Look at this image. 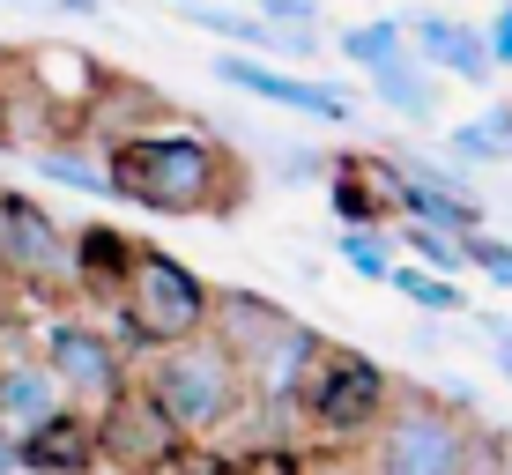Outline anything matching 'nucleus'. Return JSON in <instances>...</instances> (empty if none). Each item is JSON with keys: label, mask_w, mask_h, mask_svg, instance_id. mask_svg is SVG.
<instances>
[{"label": "nucleus", "mask_w": 512, "mask_h": 475, "mask_svg": "<svg viewBox=\"0 0 512 475\" xmlns=\"http://www.w3.org/2000/svg\"><path fill=\"white\" fill-rule=\"evenodd\" d=\"M104 179L119 201L156 208V216H231L238 208V156L208 127H127L112 142H97Z\"/></svg>", "instance_id": "obj_1"}, {"label": "nucleus", "mask_w": 512, "mask_h": 475, "mask_svg": "<svg viewBox=\"0 0 512 475\" xmlns=\"http://www.w3.org/2000/svg\"><path fill=\"white\" fill-rule=\"evenodd\" d=\"M134 386L149 394V409L164 416L186 446H208L231 409L245 401V379H238V357L216 342V334H186V342H164V349H141L134 357Z\"/></svg>", "instance_id": "obj_2"}, {"label": "nucleus", "mask_w": 512, "mask_h": 475, "mask_svg": "<svg viewBox=\"0 0 512 475\" xmlns=\"http://www.w3.org/2000/svg\"><path fill=\"white\" fill-rule=\"evenodd\" d=\"M208 334L238 357V379L253 401H297V386L320 364V334H312L297 312H282L275 297L260 290H216V312H208Z\"/></svg>", "instance_id": "obj_3"}, {"label": "nucleus", "mask_w": 512, "mask_h": 475, "mask_svg": "<svg viewBox=\"0 0 512 475\" xmlns=\"http://www.w3.org/2000/svg\"><path fill=\"white\" fill-rule=\"evenodd\" d=\"M208 312H216V290H208L179 253H164V245H134L127 283H119V305H112V342L127 349V357H141V349H164V342L201 334Z\"/></svg>", "instance_id": "obj_4"}, {"label": "nucleus", "mask_w": 512, "mask_h": 475, "mask_svg": "<svg viewBox=\"0 0 512 475\" xmlns=\"http://www.w3.org/2000/svg\"><path fill=\"white\" fill-rule=\"evenodd\" d=\"M468 416L453 401L423 394V386H401L386 394L379 424L364 431V468L372 475H461V453H468Z\"/></svg>", "instance_id": "obj_5"}, {"label": "nucleus", "mask_w": 512, "mask_h": 475, "mask_svg": "<svg viewBox=\"0 0 512 475\" xmlns=\"http://www.w3.org/2000/svg\"><path fill=\"white\" fill-rule=\"evenodd\" d=\"M386 394H394V372L364 349H320L312 379L297 386V424H305V446H327V453H357L364 431L379 424Z\"/></svg>", "instance_id": "obj_6"}, {"label": "nucleus", "mask_w": 512, "mask_h": 475, "mask_svg": "<svg viewBox=\"0 0 512 475\" xmlns=\"http://www.w3.org/2000/svg\"><path fill=\"white\" fill-rule=\"evenodd\" d=\"M0 283L38 305L75 297V231H60L52 208L30 193H0Z\"/></svg>", "instance_id": "obj_7"}, {"label": "nucleus", "mask_w": 512, "mask_h": 475, "mask_svg": "<svg viewBox=\"0 0 512 475\" xmlns=\"http://www.w3.org/2000/svg\"><path fill=\"white\" fill-rule=\"evenodd\" d=\"M38 357H45V372L60 379V394L75 401V409H90V416L112 394H127V379H134V357L112 342V327L82 320V312H52L45 334H38Z\"/></svg>", "instance_id": "obj_8"}, {"label": "nucleus", "mask_w": 512, "mask_h": 475, "mask_svg": "<svg viewBox=\"0 0 512 475\" xmlns=\"http://www.w3.org/2000/svg\"><path fill=\"white\" fill-rule=\"evenodd\" d=\"M90 431H97V468H119V475H156V468L186 461V438L149 409V394L134 379H127V394H112L90 416Z\"/></svg>", "instance_id": "obj_9"}, {"label": "nucleus", "mask_w": 512, "mask_h": 475, "mask_svg": "<svg viewBox=\"0 0 512 475\" xmlns=\"http://www.w3.org/2000/svg\"><path fill=\"white\" fill-rule=\"evenodd\" d=\"M208 75H216L223 90H245V97H260V104H275V112L312 119V127H342V119H349V97L342 90H327V82H312V75H290V67H268V60H245L238 45L216 52Z\"/></svg>", "instance_id": "obj_10"}, {"label": "nucleus", "mask_w": 512, "mask_h": 475, "mask_svg": "<svg viewBox=\"0 0 512 475\" xmlns=\"http://www.w3.org/2000/svg\"><path fill=\"white\" fill-rule=\"evenodd\" d=\"M401 38H409V52L431 75H446V82H468V90H490V52H483V30L461 23V15H446V8H409L401 15Z\"/></svg>", "instance_id": "obj_11"}, {"label": "nucleus", "mask_w": 512, "mask_h": 475, "mask_svg": "<svg viewBox=\"0 0 512 475\" xmlns=\"http://www.w3.org/2000/svg\"><path fill=\"white\" fill-rule=\"evenodd\" d=\"M8 67H15V82H23L30 97H45L52 112L75 119V127H82V112H90V97L104 90V67L75 45H38V52H23V60H8Z\"/></svg>", "instance_id": "obj_12"}, {"label": "nucleus", "mask_w": 512, "mask_h": 475, "mask_svg": "<svg viewBox=\"0 0 512 475\" xmlns=\"http://www.w3.org/2000/svg\"><path fill=\"white\" fill-rule=\"evenodd\" d=\"M60 409H75V401H67L60 379L45 372V357H38V349H8V357H0V431L30 438L38 424H52Z\"/></svg>", "instance_id": "obj_13"}, {"label": "nucleus", "mask_w": 512, "mask_h": 475, "mask_svg": "<svg viewBox=\"0 0 512 475\" xmlns=\"http://www.w3.org/2000/svg\"><path fill=\"white\" fill-rule=\"evenodd\" d=\"M15 475H104L97 468V431L90 409H60L52 424L15 438Z\"/></svg>", "instance_id": "obj_14"}, {"label": "nucleus", "mask_w": 512, "mask_h": 475, "mask_svg": "<svg viewBox=\"0 0 512 475\" xmlns=\"http://www.w3.org/2000/svg\"><path fill=\"white\" fill-rule=\"evenodd\" d=\"M394 216L431 223V231H483V193L431 186V179H416V171L394 164Z\"/></svg>", "instance_id": "obj_15"}, {"label": "nucleus", "mask_w": 512, "mask_h": 475, "mask_svg": "<svg viewBox=\"0 0 512 475\" xmlns=\"http://www.w3.org/2000/svg\"><path fill=\"white\" fill-rule=\"evenodd\" d=\"M127 260H134V238L104 231V223L75 231V297H90V305L112 312L119 305V283H127Z\"/></svg>", "instance_id": "obj_16"}, {"label": "nucleus", "mask_w": 512, "mask_h": 475, "mask_svg": "<svg viewBox=\"0 0 512 475\" xmlns=\"http://www.w3.org/2000/svg\"><path fill=\"white\" fill-rule=\"evenodd\" d=\"M364 82H372V97H379L394 119H409V127H431V119H438V104H446V90H438L446 75H431V67H423L416 52L386 60L379 75H364Z\"/></svg>", "instance_id": "obj_17"}, {"label": "nucleus", "mask_w": 512, "mask_h": 475, "mask_svg": "<svg viewBox=\"0 0 512 475\" xmlns=\"http://www.w3.org/2000/svg\"><path fill=\"white\" fill-rule=\"evenodd\" d=\"M327 171H334V179H327V193H334V216H342L349 231H386V223H394V216H386V201L372 193V179H364V164H357V156H327Z\"/></svg>", "instance_id": "obj_18"}, {"label": "nucleus", "mask_w": 512, "mask_h": 475, "mask_svg": "<svg viewBox=\"0 0 512 475\" xmlns=\"http://www.w3.org/2000/svg\"><path fill=\"white\" fill-rule=\"evenodd\" d=\"M38 171L52 186H75V193H97V201H112V179H104V156L82 142V134H67V142H45L38 149Z\"/></svg>", "instance_id": "obj_19"}, {"label": "nucleus", "mask_w": 512, "mask_h": 475, "mask_svg": "<svg viewBox=\"0 0 512 475\" xmlns=\"http://www.w3.org/2000/svg\"><path fill=\"white\" fill-rule=\"evenodd\" d=\"M334 52H342L357 75H379L386 60H401V52H409V38H401V15H372V23H349L342 38H334Z\"/></svg>", "instance_id": "obj_20"}, {"label": "nucleus", "mask_w": 512, "mask_h": 475, "mask_svg": "<svg viewBox=\"0 0 512 475\" xmlns=\"http://www.w3.org/2000/svg\"><path fill=\"white\" fill-rule=\"evenodd\" d=\"M446 149H453V164H512V104H490L483 119L453 127Z\"/></svg>", "instance_id": "obj_21"}, {"label": "nucleus", "mask_w": 512, "mask_h": 475, "mask_svg": "<svg viewBox=\"0 0 512 475\" xmlns=\"http://www.w3.org/2000/svg\"><path fill=\"white\" fill-rule=\"evenodd\" d=\"M386 283L409 297L416 312H431V320H453V312H468L461 283H453V275H438V268H416V260H394V268H386Z\"/></svg>", "instance_id": "obj_22"}, {"label": "nucleus", "mask_w": 512, "mask_h": 475, "mask_svg": "<svg viewBox=\"0 0 512 475\" xmlns=\"http://www.w3.org/2000/svg\"><path fill=\"white\" fill-rule=\"evenodd\" d=\"M386 238L394 245H409V260L416 268H438V275H461V231H431V223H386Z\"/></svg>", "instance_id": "obj_23"}, {"label": "nucleus", "mask_w": 512, "mask_h": 475, "mask_svg": "<svg viewBox=\"0 0 512 475\" xmlns=\"http://www.w3.org/2000/svg\"><path fill=\"white\" fill-rule=\"evenodd\" d=\"M334 260H342L349 275H364V283H386V268H394V238H386V231H349V223H342Z\"/></svg>", "instance_id": "obj_24"}, {"label": "nucleus", "mask_w": 512, "mask_h": 475, "mask_svg": "<svg viewBox=\"0 0 512 475\" xmlns=\"http://www.w3.org/2000/svg\"><path fill=\"white\" fill-rule=\"evenodd\" d=\"M260 23H275V30H297V38H312V45H327V0H260Z\"/></svg>", "instance_id": "obj_25"}, {"label": "nucleus", "mask_w": 512, "mask_h": 475, "mask_svg": "<svg viewBox=\"0 0 512 475\" xmlns=\"http://www.w3.org/2000/svg\"><path fill=\"white\" fill-rule=\"evenodd\" d=\"M461 268H475L490 290H512V245L483 238V231H461Z\"/></svg>", "instance_id": "obj_26"}, {"label": "nucleus", "mask_w": 512, "mask_h": 475, "mask_svg": "<svg viewBox=\"0 0 512 475\" xmlns=\"http://www.w3.org/2000/svg\"><path fill=\"white\" fill-rule=\"evenodd\" d=\"M290 475H372V468H364V453H327V446H305Z\"/></svg>", "instance_id": "obj_27"}, {"label": "nucleus", "mask_w": 512, "mask_h": 475, "mask_svg": "<svg viewBox=\"0 0 512 475\" xmlns=\"http://www.w3.org/2000/svg\"><path fill=\"white\" fill-rule=\"evenodd\" d=\"M475 30H483L490 67H512V0H498V8H490V23H475Z\"/></svg>", "instance_id": "obj_28"}, {"label": "nucleus", "mask_w": 512, "mask_h": 475, "mask_svg": "<svg viewBox=\"0 0 512 475\" xmlns=\"http://www.w3.org/2000/svg\"><path fill=\"white\" fill-rule=\"evenodd\" d=\"M483 342H490V364H498V379L512 386V320H505V312H483Z\"/></svg>", "instance_id": "obj_29"}, {"label": "nucleus", "mask_w": 512, "mask_h": 475, "mask_svg": "<svg viewBox=\"0 0 512 475\" xmlns=\"http://www.w3.org/2000/svg\"><path fill=\"white\" fill-rule=\"evenodd\" d=\"M45 8H60V15H82V23H97V15H104V0H45Z\"/></svg>", "instance_id": "obj_30"}, {"label": "nucleus", "mask_w": 512, "mask_h": 475, "mask_svg": "<svg viewBox=\"0 0 512 475\" xmlns=\"http://www.w3.org/2000/svg\"><path fill=\"white\" fill-rule=\"evenodd\" d=\"M0 475H15V438L0 431Z\"/></svg>", "instance_id": "obj_31"}, {"label": "nucleus", "mask_w": 512, "mask_h": 475, "mask_svg": "<svg viewBox=\"0 0 512 475\" xmlns=\"http://www.w3.org/2000/svg\"><path fill=\"white\" fill-rule=\"evenodd\" d=\"M156 475H186V461H171V468H156Z\"/></svg>", "instance_id": "obj_32"}, {"label": "nucleus", "mask_w": 512, "mask_h": 475, "mask_svg": "<svg viewBox=\"0 0 512 475\" xmlns=\"http://www.w3.org/2000/svg\"><path fill=\"white\" fill-rule=\"evenodd\" d=\"M0 75H8V60H0Z\"/></svg>", "instance_id": "obj_33"}, {"label": "nucleus", "mask_w": 512, "mask_h": 475, "mask_svg": "<svg viewBox=\"0 0 512 475\" xmlns=\"http://www.w3.org/2000/svg\"><path fill=\"white\" fill-rule=\"evenodd\" d=\"M164 8H171V0H164Z\"/></svg>", "instance_id": "obj_34"}]
</instances>
